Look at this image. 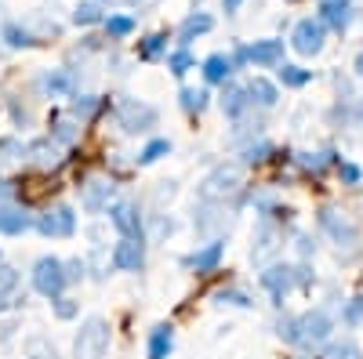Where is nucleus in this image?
<instances>
[{
  "label": "nucleus",
  "mask_w": 363,
  "mask_h": 359,
  "mask_svg": "<svg viewBox=\"0 0 363 359\" xmlns=\"http://www.w3.org/2000/svg\"><path fill=\"white\" fill-rule=\"evenodd\" d=\"M247 95H251V106H262V109H272L280 102V87L272 84V80H265V76H251L247 84Z\"/></svg>",
  "instance_id": "nucleus-28"
},
{
  "label": "nucleus",
  "mask_w": 363,
  "mask_h": 359,
  "mask_svg": "<svg viewBox=\"0 0 363 359\" xmlns=\"http://www.w3.org/2000/svg\"><path fill=\"white\" fill-rule=\"evenodd\" d=\"M51 316L58 323H69V319L80 316V302H77L73 294H58V297H51Z\"/></svg>",
  "instance_id": "nucleus-37"
},
{
  "label": "nucleus",
  "mask_w": 363,
  "mask_h": 359,
  "mask_svg": "<svg viewBox=\"0 0 363 359\" xmlns=\"http://www.w3.org/2000/svg\"><path fill=\"white\" fill-rule=\"evenodd\" d=\"M294 283H298L301 290H309V287H313V268H309V261L294 265Z\"/></svg>",
  "instance_id": "nucleus-46"
},
{
  "label": "nucleus",
  "mask_w": 363,
  "mask_h": 359,
  "mask_svg": "<svg viewBox=\"0 0 363 359\" xmlns=\"http://www.w3.org/2000/svg\"><path fill=\"white\" fill-rule=\"evenodd\" d=\"M29 164V145L18 138H0V178H11Z\"/></svg>",
  "instance_id": "nucleus-20"
},
{
  "label": "nucleus",
  "mask_w": 363,
  "mask_h": 359,
  "mask_svg": "<svg viewBox=\"0 0 363 359\" xmlns=\"http://www.w3.org/2000/svg\"><path fill=\"white\" fill-rule=\"evenodd\" d=\"M106 109V98L102 95H73L69 98V116L77 120V124H91L99 113Z\"/></svg>",
  "instance_id": "nucleus-27"
},
{
  "label": "nucleus",
  "mask_w": 363,
  "mask_h": 359,
  "mask_svg": "<svg viewBox=\"0 0 363 359\" xmlns=\"http://www.w3.org/2000/svg\"><path fill=\"white\" fill-rule=\"evenodd\" d=\"M330 331H335V319H330L327 309H309L301 316L277 319V338L294 345V348H320L330 341Z\"/></svg>",
  "instance_id": "nucleus-1"
},
{
  "label": "nucleus",
  "mask_w": 363,
  "mask_h": 359,
  "mask_svg": "<svg viewBox=\"0 0 363 359\" xmlns=\"http://www.w3.org/2000/svg\"><path fill=\"white\" fill-rule=\"evenodd\" d=\"M218 106H222V113H225L229 120H244V116H247V109H251V95H247V87L229 80V84L222 87V95H218Z\"/></svg>",
  "instance_id": "nucleus-21"
},
{
  "label": "nucleus",
  "mask_w": 363,
  "mask_h": 359,
  "mask_svg": "<svg viewBox=\"0 0 363 359\" xmlns=\"http://www.w3.org/2000/svg\"><path fill=\"white\" fill-rule=\"evenodd\" d=\"M113 345V326L106 316H87L73 334V359H106Z\"/></svg>",
  "instance_id": "nucleus-2"
},
{
  "label": "nucleus",
  "mask_w": 363,
  "mask_h": 359,
  "mask_svg": "<svg viewBox=\"0 0 363 359\" xmlns=\"http://www.w3.org/2000/svg\"><path fill=\"white\" fill-rule=\"evenodd\" d=\"M247 62L258 66V69H277V66L284 62V40L265 37V40L247 44Z\"/></svg>",
  "instance_id": "nucleus-18"
},
{
  "label": "nucleus",
  "mask_w": 363,
  "mask_h": 359,
  "mask_svg": "<svg viewBox=\"0 0 363 359\" xmlns=\"http://www.w3.org/2000/svg\"><path fill=\"white\" fill-rule=\"evenodd\" d=\"M26 145H29V164L40 167V171H58V167L66 164L62 145H55L48 135H44V138H37V142H26Z\"/></svg>",
  "instance_id": "nucleus-19"
},
{
  "label": "nucleus",
  "mask_w": 363,
  "mask_h": 359,
  "mask_svg": "<svg viewBox=\"0 0 363 359\" xmlns=\"http://www.w3.org/2000/svg\"><path fill=\"white\" fill-rule=\"evenodd\" d=\"M342 323H345V326H359V323H363V290L342 305Z\"/></svg>",
  "instance_id": "nucleus-42"
},
{
  "label": "nucleus",
  "mask_w": 363,
  "mask_h": 359,
  "mask_svg": "<svg viewBox=\"0 0 363 359\" xmlns=\"http://www.w3.org/2000/svg\"><path fill=\"white\" fill-rule=\"evenodd\" d=\"M18 283H22V276H18V268L15 265H0V294H4V297H18L15 290H18Z\"/></svg>",
  "instance_id": "nucleus-41"
},
{
  "label": "nucleus",
  "mask_w": 363,
  "mask_h": 359,
  "mask_svg": "<svg viewBox=\"0 0 363 359\" xmlns=\"http://www.w3.org/2000/svg\"><path fill=\"white\" fill-rule=\"evenodd\" d=\"M277 149H272V142H265V138H258V142H251V145H244V153H240V164H247V167H258V164H265Z\"/></svg>",
  "instance_id": "nucleus-38"
},
{
  "label": "nucleus",
  "mask_w": 363,
  "mask_h": 359,
  "mask_svg": "<svg viewBox=\"0 0 363 359\" xmlns=\"http://www.w3.org/2000/svg\"><path fill=\"white\" fill-rule=\"evenodd\" d=\"M323 44H327V25H323L320 18H301V22L294 25V33H291V47H294L298 55L313 58V55H320V51H323Z\"/></svg>",
  "instance_id": "nucleus-12"
},
{
  "label": "nucleus",
  "mask_w": 363,
  "mask_h": 359,
  "mask_svg": "<svg viewBox=\"0 0 363 359\" xmlns=\"http://www.w3.org/2000/svg\"><path fill=\"white\" fill-rule=\"evenodd\" d=\"M225 239L222 236H215V239H207L203 247H196L189 258H182V265L186 268H193L196 276H211V273H218V265H222V258H225Z\"/></svg>",
  "instance_id": "nucleus-14"
},
{
  "label": "nucleus",
  "mask_w": 363,
  "mask_h": 359,
  "mask_svg": "<svg viewBox=\"0 0 363 359\" xmlns=\"http://www.w3.org/2000/svg\"><path fill=\"white\" fill-rule=\"evenodd\" d=\"M106 22V8L99 0H84L73 8V25H102Z\"/></svg>",
  "instance_id": "nucleus-35"
},
{
  "label": "nucleus",
  "mask_w": 363,
  "mask_h": 359,
  "mask_svg": "<svg viewBox=\"0 0 363 359\" xmlns=\"http://www.w3.org/2000/svg\"><path fill=\"white\" fill-rule=\"evenodd\" d=\"M138 58L142 62H157V58H167V33H149L138 40Z\"/></svg>",
  "instance_id": "nucleus-34"
},
{
  "label": "nucleus",
  "mask_w": 363,
  "mask_h": 359,
  "mask_svg": "<svg viewBox=\"0 0 363 359\" xmlns=\"http://www.w3.org/2000/svg\"><path fill=\"white\" fill-rule=\"evenodd\" d=\"M153 232H157V236H171V232H174V218H171V215H157V218H153Z\"/></svg>",
  "instance_id": "nucleus-48"
},
{
  "label": "nucleus",
  "mask_w": 363,
  "mask_h": 359,
  "mask_svg": "<svg viewBox=\"0 0 363 359\" xmlns=\"http://www.w3.org/2000/svg\"><path fill=\"white\" fill-rule=\"evenodd\" d=\"M229 58H233V69H244V66H251V62H247V44H240Z\"/></svg>",
  "instance_id": "nucleus-49"
},
{
  "label": "nucleus",
  "mask_w": 363,
  "mask_h": 359,
  "mask_svg": "<svg viewBox=\"0 0 363 359\" xmlns=\"http://www.w3.org/2000/svg\"><path fill=\"white\" fill-rule=\"evenodd\" d=\"M84 273H87V261H84V258H66V276H69V283H84Z\"/></svg>",
  "instance_id": "nucleus-44"
},
{
  "label": "nucleus",
  "mask_w": 363,
  "mask_h": 359,
  "mask_svg": "<svg viewBox=\"0 0 363 359\" xmlns=\"http://www.w3.org/2000/svg\"><path fill=\"white\" fill-rule=\"evenodd\" d=\"M109 265L116 268V273H142V265H145V239L142 236H120L113 244Z\"/></svg>",
  "instance_id": "nucleus-9"
},
{
  "label": "nucleus",
  "mask_w": 363,
  "mask_h": 359,
  "mask_svg": "<svg viewBox=\"0 0 363 359\" xmlns=\"http://www.w3.org/2000/svg\"><path fill=\"white\" fill-rule=\"evenodd\" d=\"M323 359H363V352H359V345L352 338H342V341L323 348Z\"/></svg>",
  "instance_id": "nucleus-40"
},
{
  "label": "nucleus",
  "mask_w": 363,
  "mask_h": 359,
  "mask_svg": "<svg viewBox=\"0 0 363 359\" xmlns=\"http://www.w3.org/2000/svg\"><path fill=\"white\" fill-rule=\"evenodd\" d=\"M99 4H124V8H135V4H142V0H99Z\"/></svg>",
  "instance_id": "nucleus-52"
},
{
  "label": "nucleus",
  "mask_w": 363,
  "mask_h": 359,
  "mask_svg": "<svg viewBox=\"0 0 363 359\" xmlns=\"http://www.w3.org/2000/svg\"><path fill=\"white\" fill-rule=\"evenodd\" d=\"M113 120H116V127L124 131V135H149V131L160 124V113H157V106H149L142 98L120 95V102L113 109Z\"/></svg>",
  "instance_id": "nucleus-3"
},
{
  "label": "nucleus",
  "mask_w": 363,
  "mask_h": 359,
  "mask_svg": "<svg viewBox=\"0 0 363 359\" xmlns=\"http://www.w3.org/2000/svg\"><path fill=\"white\" fill-rule=\"evenodd\" d=\"M298 254L306 258V261H309V258L316 254V239H313L309 232H298Z\"/></svg>",
  "instance_id": "nucleus-47"
},
{
  "label": "nucleus",
  "mask_w": 363,
  "mask_h": 359,
  "mask_svg": "<svg viewBox=\"0 0 363 359\" xmlns=\"http://www.w3.org/2000/svg\"><path fill=\"white\" fill-rule=\"evenodd\" d=\"M37 215L22 200H0V236H26L33 232Z\"/></svg>",
  "instance_id": "nucleus-11"
},
{
  "label": "nucleus",
  "mask_w": 363,
  "mask_h": 359,
  "mask_svg": "<svg viewBox=\"0 0 363 359\" xmlns=\"http://www.w3.org/2000/svg\"><path fill=\"white\" fill-rule=\"evenodd\" d=\"M316 18L327 25V29H335V33H345L349 22H352V0H316Z\"/></svg>",
  "instance_id": "nucleus-17"
},
{
  "label": "nucleus",
  "mask_w": 363,
  "mask_h": 359,
  "mask_svg": "<svg viewBox=\"0 0 363 359\" xmlns=\"http://www.w3.org/2000/svg\"><path fill=\"white\" fill-rule=\"evenodd\" d=\"M200 69H203V80H207V84H218V87H225V84L233 80V73H236V69H233V58L222 55V51L207 55Z\"/></svg>",
  "instance_id": "nucleus-26"
},
{
  "label": "nucleus",
  "mask_w": 363,
  "mask_h": 359,
  "mask_svg": "<svg viewBox=\"0 0 363 359\" xmlns=\"http://www.w3.org/2000/svg\"><path fill=\"white\" fill-rule=\"evenodd\" d=\"M174 352V326L171 323H157L145 338V359H167Z\"/></svg>",
  "instance_id": "nucleus-24"
},
{
  "label": "nucleus",
  "mask_w": 363,
  "mask_h": 359,
  "mask_svg": "<svg viewBox=\"0 0 363 359\" xmlns=\"http://www.w3.org/2000/svg\"><path fill=\"white\" fill-rule=\"evenodd\" d=\"M4 261H8V258H4V251H0V265H4Z\"/></svg>",
  "instance_id": "nucleus-55"
},
{
  "label": "nucleus",
  "mask_w": 363,
  "mask_h": 359,
  "mask_svg": "<svg viewBox=\"0 0 363 359\" xmlns=\"http://www.w3.org/2000/svg\"><path fill=\"white\" fill-rule=\"evenodd\" d=\"M207 102H211L207 87H182V91H178V106H182L186 116H200L207 109Z\"/></svg>",
  "instance_id": "nucleus-31"
},
{
  "label": "nucleus",
  "mask_w": 363,
  "mask_h": 359,
  "mask_svg": "<svg viewBox=\"0 0 363 359\" xmlns=\"http://www.w3.org/2000/svg\"><path fill=\"white\" fill-rule=\"evenodd\" d=\"M29 283H33V290L40 297H58V294H66L69 287V276H66V258H55V254H44L33 261V273H29Z\"/></svg>",
  "instance_id": "nucleus-4"
},
{
  "label": "nucleus",
  "mask_w": 363,
  "mask_h": 359,
  "mask_svg": "<svg viewBox=\"0 0 363 359\" xmlns=\"http://www.w3.org/2000/svg\"><path fill=\"white\" fill-rule=\"evenodd\" d=\"M77 189H80V211L84 215H106L109 207L120 200L116 196V182L109 174H91V178H84Z\"/></svg>",
  "instance_id": "nucleus-6"
},
{
  "label": "nucleus",
  "mask_w": 363,
  "mask_h": 359,
  "mask_svg": "<svg viewBox=\"0 0 363 359\" xmlns=\"http://www.w3.org/2000/svg\"><path fill=\"white\" fill-rule=\"evenodd\" d=\"M330 164H342V156L335 153V149H323V153H309V149H301V153H294V167L301 174H323Z\"/></svg>",
  "instance_id": "nucleus-25"
},
{
  "label": "nucleus",
  "mask_w": 363,
  "mask_h": 359,
  "mask_svg": "<svg viewBox=\"0 0 363 359\" xmlns=\"http://www.w3.org/2000/svg\"><path fill=\"white\" fill-rule=\"evenodd\" d=\"M18 302H22V297H4V294H0V312H11V309H18Z\"/></svg>",
  "instance_id": "nucleus-50"
},
{
  "label": "nucleus",
  "mask_w": 363,
  "mask_h": 359,
  "mask_svg": "<svg viewBox=\"0 0 363 359\" xmlns=\"http://www.w3.org/2000/svg\"><path fill=\"white\" fill-rule=\"evenodd\" d=\"M8 109H11V120H15V127H29V120H33V116H29V109L22 106V102H8Z\"/></svg>",
  "instance_id": "nucleus-45"
},
{
  "label": "nucleus",
  "mask_w": 363,
  "mask_h": 359,
  "mask_svg": "<svg viewBox=\"0 0 363 359\" xmlns=\"http://www.w3.org/2000/svg\"><path fill=\"white\" fill-rule=\"evenodd\" d=\"M277 80H280L284 87H294V91H298V87H306V84L313 80V73L301 69V66H294V62H280V66H277Z\"/></svg>",
  "instance_id": "nucleus-36"
},
{
  "label": "nucleus",
  "mask_w": 363,
  "mask_h": 359,
  "mask_svg": "<svg viewBox=\"0 0 363 359\" xmlns=\"http://www.w3.org/2000/svg\"><path fill=\"white\" fill-rule=\"evenodd\" d=\"M193 66H196V58H193L189 47H174V51H167V69H171L174 76H186Z\"/></svg>",
  "instance_id": "nucleus-39"
},
{
  "label": "nucleus",
  "mask_w": 363,
  "mask_h": 359,
  "mask_svg": "<svg viewBox=\"0 0 363 359\" xmlns=\"http://www.w3.org/2000/svg\"><path fill=\"white\" fill-rule=\"evenodd\" d=\"M338 178H342V186L356 189V186L363 182V167H359V164H349V160H342V164H338Z\"/></svg>",
  "instance_id": "nucleus-43"
},
{
  "label": "nucleus",
  "mask_w": 363,
  "mask_h": 359,
  "mask_svg": "<svg viewBox=\"0 0 363 359\" xmlns=\"http://www.w3.org/2000/svg\"><path fill=\"white\" fill-rule=\"evenodd\" d=\"M236 189H240V167L222 164V167H215V171H211L203 182H200L196 196H200L203 203H225Z\"/></svg>",
  "instance_id": "nucleus-8"
},
{
  "label": "nucleus",
  "mask_w": 363,
  "mask_h": 359,
  "mask_svg": "<svg viewBox=\"0 0 363 359\" xmlns=\"http://www.w3.org/2000/svg\"><path fill=\"white\" fill-rule=\"evenodd\" d=\"M356 76H363V47H359V55H356Z\"/></svg>",
  "instance_id": "nucleus-53"
},
{
  "label": "nucleus",
  "mask_w": 363,
  "mask_h": 359,
  "mask_svg": "<svg viewBox=\"0 0 363 359\" xmlns=\"http://www.w3.org/2000/svg\"><path fill=\"white\" fill-rule=\"evenodd\" d=\"M258 283H262V290L272 297V305H277V309L287 302V294L298 287V283H294V268H291V265H280V261L265 265L262 276H258Z\"/></svg>",
  "instance_id": "nucleus-10"
},
{
  "label": "nucleus",
  "mask_w": 363,
  "mask_h": 359,
  "mask_svg": "<svg viewBox=\"0 0 363 359\" xmlns=\"http://www.w3.org/2000/svg\"><path fill=\"white\" fill-rule=\"evenodd\" d=\"M37 91L44 98H73L77 95V76H73V69H44L37 76Z\"/></svg>",
  "instance_id": "nucleus-15"
},
{
  "label": "nucleus",
  "mask_w": 363,
  "mask_h": 359,
  "mask_svg": "<svg viewBox=\"0 0 363 359\" xmlns=\"http://www.w3.org/2000/svg\"><path fill=\"white\" fill-rule=\"evenodd\" d=\"M109 225L116 229V236H142L145 232V218H142V207L135 200H116L109 211H106Z\"/></svg>",
  "instance_id": "nucleus-13"
},
{
  "label": "nucleus",
  "mask_w": 363,
  "mask_h": 359,
  "mask_svg": "<svg viewBox=\"0 0 363 359\" xmlns=\"http://www.w3.org/2000/svg\"><path fill=\"white\" fill-rule=\"evenodd\" d=\"M211 29H215V18H211L207 11H189L186 18H182V25H178V47H189L196 37L211 33Z\"/></svg>",
  "instance_id": "nucleus-23"
},
{
  "label": "nucleus",
  "mask_w": 363,
  "mask_h": 359,
  "mask_svg": "<svg viewBox=\"0 0 363 359\" xmlns=\"http://www.w3.org/2000/svg\"><path fill=\"white\" fill-rule=\"evenodd\" d=\"M102 29H106L109 40H128L135 29H138V18L135 15H124V11H109L106 22H102Z\"/></svg>",
  "instance_id": "nucleus-29"
},
{
  "label": "nucleus",
  "mask_w": 363,
  "mask_h": 359,
  "mask_svg": "<svg viewBox=\"0 0 363 359\" xmlns=\"http://www.w3.org/2000/svg\"><path fill=\"white\" fill-rule=\"evenodd\" d=\"M167 153H171V138H149V142L142 145V153L135 156V164H138V167H153V164H160Z\"/></svg>",
  "instance_id": "nucleus-32"
},
{
  "label": "nucleus",
  "mask_w": 363,
  "mask_h": 359,
  "mask_svg": "<svg viewBox=\"0 0 363 359\" xmlns=\"http://www.w3.org/2000/svg\"><path fill=\"white\" fill-rule=\"evenodd\" d=\"M211 302H215V305H229V309H251L255 297L247 290H240V287H218L215 294H211Z\"/></svg>",
  "instance_id": "nucleus-33"
},
{
  "label": "nucleus",
  "mask_w": 363,
  "mask_h": 359,
  "mask_svg": "<svg viewBox=\"0 0 363 359\" xmlns=\"http://www.w3.org/2000/svg\"><path fill=\"white\" fill-rule=\"evenodd\" d=\"M280 239H284V232L277 229V222L262 218V222H258V232H255V244H251V261L262 265V261H269V258H277Z\"/></svg>",
  "instance_id": "nucleus-16"
},
{
  "label": "nucleus",
  "mask_w": 363,
  "mask_h": 359,
  "mask_svg": "<svg viewBox=\"0 0 363 359\" xmlns=\"http://www.w3.org/2000/svg\"><path fill=\"white\" fill-rule=\"evenodd\" d=\"M0 40H4L11 51H26V47L37 44V37L29 33L22 22H4V25H0Z\"/></svg>",
  "instance_id": "nucleus-30"
},
{
  "label": "nucleus",
  "mask_w": 363,
  "mask_h": 359,
  "mask_svg": "<svg viewBox=\"0 0 363 359\" xmlns=\"http://www.w3.org/2000/svg\"><path fill=\"white\" fill-rule=\"evenodd\" d=\"M44 239H73L77 236V211L69 203H48L33 225Z\"/></svg>",
  "instance_id": "nucleus-7"
},
{
  "label": "nucleus",
  "mask_w": 363,
  "mask_h": 359,
  "mask_svg": "<svg viewBox=\"0 0 363 359\" xmlns=\"http://www.w3.org/2000/svg\"><path fill=\"white\" fill-rule=\"evenodd\" d=\"M48 138H51L55 145H62V149H73V145L80 142V124H77L69 113H55V116L48 120Z\"/></svg>",
  "instance_id": "nucleus-22"
},
{
  "label": "nucleus",
  "mask_w": 363,
  "mask_h": 359,
  "mask_svg": "<svg viewBox=\"0 0 363 359\" xmlns=\"http://www.w3.org/2000/svg\"><path fill=\"white\" fill-rule=\"evenodd\" d=\"M352 120H356V124H359V127H363V102H359V106H356V113H352Z\"/></svg>",
  "instance_id": "nucleus-54"
},
{
  "label": "nucleus",
  "mask_w": 363,
  "mask_h": 359,
  "mask_svg": "<svg viewBox=\"0 0 363 359\" xmlns=\"http://www.w3.org/2000/svg\"><path fill=\"white\" fill-rule=\"evenodd\" d=\"M240 4H244V0H222V8H225V15H236V11H240Z\"/></svg>",
  "instance_id": "nucleus-51"
},
{
  "label": "nucleus",
  "mask_w": 363,
  "mask_h": 359,
  "mask_svg": "<svg viewBox=\"0 0 363 359\" xmlns=\"http://www.w3.org/2000/svg\"><path fill=\"white\" fill-rule=\"evenodd\" d=\"M316 222H320V229L330 236V244H335L338 251H342V247H356V239H359V222H356L349 211L327 203V207H320Z\"/></svg>",
  "instance_id": "nucleus-5"
}]
</instances>
